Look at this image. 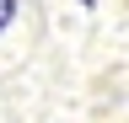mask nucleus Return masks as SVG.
<instances>
[{
  "instance_id": "nucleus-1",
  "label": "nucleus",
  "mask_w": 129,
  "mask_h": 123,
  "mask_svg": "<svg viewBox=\"0 0 129 123\" xmlns=\"http://www.w3.org/2000/svg\"><path fill=\"white\" fill-rule=\"evenodd\" d=\"M11 16H16V0H0V27H6Z\"/></svg>"
}]
</instances>
